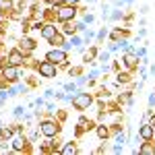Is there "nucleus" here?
Masks as SVG:
<instances>
[{"label": "nucleus", "instance_id": "obj_1", "mask_svg": "<svg viewBox=\"0 0 155 155\" xmlns=\"http://www.w3.org/2000/svg\"><path fill=\"white\" fill-rule=\"evenodd\" d=\"M71 104H72V107H74V110L83 112V110H89V107H91L93 97H91V93H87V91H77V93L72 95Z\"/></svg>", "mask_w": 155, "mask_h": 155}, {"label": "nucleus", "instance_id": "obj_2", "mask_svg": "<svg viewBox=\"0 0 155 155\" xmlns=\"http://www.w3.org/2000/svg\"><path fill=\"white\" fill-rule=\"evenodd\" d=\"M46 60L54 62V64H58V66H68V56H66V50H64V48H58V46H54L52 50H48V52H46Z\"/></svg>", "mask_w": 155, "mask_h": 155}, {"label": "nucleus", "instance_id": "obj_3", "mask_svg": "<svg viewBox=\"0 0 155 155\" xmlns=\"http://www.w3.org/2000/svg\"><path fill=\"white\" fill-rule=\"evenodd\" d=\"M37 74L44 79H56L58 77V64H54L50 60H41V62H37Z\"/></svg>", "mask_w": 155, "mask_h": 155}, {"label": "nucleus", "instance_id": "obj_4", "mask_svg": "<svg viewBox=\"0 0 155 155\" xmlns=\"http://www.w3.org/2000/svg\"><path fill=\"white\" fill-rule=\"evenodd\" d=\"M54 6H56V4H54ZM77 12H79L77 6H72V4H62V6H56V19H58L60 23L72 21V19L77 17Z\"/></svg>", "mask_w": 155, "mask_h": 155}, {"label": "nucleus", "instance_id": "obj_5", "mask_svg": "<svg viewBox=\"0 0 155 155\" xmlns=\"http://www.w3.org/2000/svg\"><path fill=\"white\" fill-rule=\"evenodd\" d=\"M39 132H41L46 139H54L60 132V124L54 122V120H44V122L39 124Z\"/></svg>", "mask_w": 155, "mask_h": 155}, {"label": "nucleus", "instance_id": "obj_6", "mask_svg": "<svg viewBox=\"0 0 155 155\" xmlns=\"http://www.w3.org/2000/svg\"><path fill=\"white\" fill-rule=\"evenodd\" d=\"M2 77H4L8 83H17V81H19V77H21V72H19V66L6 64V66L2 68Z\"/></svg>", "mask_w": 155, "mask_h": 155}, {"label": "nucleus", "instance_id": "obj_7", "mask_svg": "<svg viewBox=\"0 0 155 155\" xmlns=\"http://www.w3.org/2000/svg\"><path fill=\"white\" fill-rule=\"evenodd\" d=\"M25 58H27V56H25L19 48H12L11 52H8V64H12V66H23Z\"/></svg>", "mask_w": 155, "mask_h": 155}, {"label": "nucleus", "instance_id": "obj_8", "mask_svg": "<svg viewBox=\"0 0 155 155\" xmlns=\"http://www.w3.org/2000/svg\"><path fill=\"white\" fill-rule=\"evenodd\" d=\"M153 134H155V128L149 122H145V124L139 126V137H141L143 141H153Z\"/></svg>", "mask_w": 155, "mask_h": 155}, {"label": "nucleus", "instance_id": "obj_9", "mask_svg": "<svg viewBox=\"0 0 155 155\" xmlns=\"http://www.w3.org/2000/svg\"><path fill=\"white\" fill-rule=\"evenodd\" d=\"M39 33H41L44 39H48V41H50L52 37L58 33V29H56V25H54V23H44V27H41V31H39Z\"/></svg>", "mask_w": 155, "mask_h": 155}, {"label": "nucleus", "instance_id": "obj_10", "mask_svg": "<svg viewBox=\"0 0 155 155\" xmlns=\"http://www.w3.org/2000/svg\"><path fill=\"white\" fill-rule=\"evenodd\" d=\"M124 64L128 66V68H134L137 64H139V56L134 54V50H126V54H124Z\"/></svg>", "mask_w": 155, "mask_h": 155}, {"label": "nucleus", "instance_id": "obj_11", "mask_svg": "<svg viewBox=\"0 0 155 155\" xmlns=\"http://www.w3.org/2000/svg\"><path fill=\"white\" fill-rule=\"evenodd\" d=\"M25 145H27V137H23V134H17V137H12V151H15V153L23 151Z\"/></svg>", "mask_w": 155, "mask_h": 155}, {"label": "nucleus", "instance_id": "obj_12", "mask_svg": "<svg viewBox=\"0 0 155 155\" xmlns=\"http://www.w3.org/2000/svg\"><path fill=\"white\" fill-rule=\"evenodd\" d=\"M35 46H37V44L33 41V39H29V37H23V39H21V46H19V50H21L25 56H27L29 52H33V50H35Z\"/></svg>", "mask_w": 155, "mask_h": 155}, {"label": "nucleus", "instance_id": "obj_13", "mask_svg": "<svg viewBox=\"0 0 155 155\" xmlns=\"http://www.w3.org/2000/svg\"><path fill=\"white\" fill-rule=\"evenodd\" d=\"M139 153L143 155H153L155 153V143H151V141H145V143L139 145Z\"/></svg>", "mask_w": 155, "mask_h": 155}, {"label": "nucleus", "instance_id": "obj_14", "mask_svg": "<svg viewBox=\"0 0 155 155\" xmlns=\"http://www.w3.org/2000/svg\"><path fill=\"white\" fill-rule=\"evenodd\" d=\"M64 35H74V31H77V25H72L71 21H64L62 23V29H60Z\"/></svg>", "mask_w": 155, "mask_h": 155}, {"label": "nucleus", "instance_id": "obj_15", "mask_svg": "<svg viewBox=\"0 0 155 155\" xmlns=\"http://www.w3.org/2000/svg\"><path fill=\"white\" fill-rule=\"evenodd\" d=\"M12 134H15V130H12V128H6V126H0V143H4V141H8V139H12Z\"/></svg>", "mask_w": 155, "mask_h": 155}, {"label": "nucleus", "instance_id": "obj_16", "mask_svg": "<svg viewBox=\"0 0 155 155\" xmlns=\"http://www.w3.org/2000/svg\"><path fill=\"white\" fill-rule=\"evenodd\" d=\"M50 44H52V46H58V48H62V46L66 44V41H64V33H62V31H58L56 35L50 39Z\"/></svg>", "mask_w": 155, "mask_h": 155}, {"label": "nucleus", "instance_id": "obj_17", "mask_svg": "<svg viewBox=\"0 0 155 155\" xmlns=\"http://www.w3.org/2000/svg\"><path fill=\"white\" fill-rule=\"evenodd\" d=\"M77 151H79V149H77L74 143H64L62 149H60V153H64V155H72V153H77Z\"/></svg>", "mask_w": 155, "mask_h": 155}, {"label": "nucleus", "instance_id": "obj_18", "mask_svg": "<svg viewBox=\"0 0 155 155\" xmlns=\"http://www.w3.org/2000/svg\"><path fill=\"white\" fill-rule=\"evenodd\" d=\"M95 132H97V137H99V139H101V141H104V139H107V137H110V128H107L106 124H99V126H97V128H95Z\"/></svg>", "mask_w": 155, "mask_h": 155}, {"label": "nucleus", "instance_id": "obj_19", "mask_svg": "<svg viewBox=\"0 0 155 155\" xmlns=\"http://www.w3.org/2000/svg\"><path fill=\"white\" fill-rule=\"evenodd\" d=\"M122 17H124V12L118 11V6H116V8H112V12H110V19H112V21H120Z\"/></svg>", "mask_w": 155, "mask_h": 155}, {"label": "nucleus", "instance_id": "obj_20", "mask_svg": "<svg viewBox=\"0 0 155 155\" xmlns=\"http://www.w3.org/2000/svg\"><path fill=\"white\" fill-rule=\"evenodd\" d=\"M64 91H72V93H77V91H79V85H77V83H66V85H64Z\"/></svg>", "mask_w": 155, "mask_h": 155}, {"label": "nucleus", "instance_id": "obj_21", "mask_svg": "<svg viewBox=\"0 0 155 155\" xmlns=\"http://www.w3.org/2000/svg\"><path fill=\"white\" fill-rule=\"evenodd\" d=\"M130 81V74L128 72H120L118 74V83H128Z\"/></svg>", "mask_w": 155, "mask_h": 155}, {"label": "nucleus", "instance_id": "obj_22", "mask_svg": "<svg viewBox=\"0 0 155 155\" xmlns=\"http://www.w3.org/2000/svg\"><path fill=\"white\" fill-rule=\"evenodd\" d=\"M83 21L87 25H91V23H95V17H93L91 12H85V15H83Z\"/></svg>", "mask_w": 155, "mask_h": 155}, {"label": "nucleus", "instance_id": "obj_23", "mask_svg": "<svg viewBox=\"0 0 155 155\" xmlns=\"http://www.w3.org/2000/svg\"><path fill=\"white\" fill-rule=\"evenodd\" d=\"M77 31H81V33H85V31H87V23H85V21H77Z\"/></svg>", "mask_w": 155, "mask_h": 155}, {"label": "nucleus", "instance_id": "obj_24", "mask_svg": "<svg viewBox=\"0 0 155 155\" xmlns=\"http://www.w3.org/2000/svg\"><path fill=\"white\" fill-rule=\"evenodd\" d=\"M68 44H71V46H77V48H79V46L83 44V39H81V37H79V35H72V39H71V41H68Z\"/></svg>", "mask_w": 155, "mask_h": 155}, {"label": "nucleus", "instance_id": "obj_25", "mask_svg": "<svg viewBox=\"0 0 155 155\" xmlns=\"http://www.w3.org/2000/svg\"><path fill=\"white\" fill-rule=\"evenodd\" d=\"M12 114H15L17 118H21V116H25V107H23V106H17V107H15V112H12Z\"/></svg>", "mask_w": 155, "mask_h": 155}, {"label": "nucleus", "instance_id": "obj_26", "mask_svg": "<svg viewBox=\"0 0 155 155\" xmlns=\"http://www.w3.org/2000/svg\"><path fill=\"white\" fill-rule=\"evenodd\" d=\"M99 60H101V62H107V60H110V50H107V52H101V54H99Z\"/></svg>", "mask_w": 155, "mask_h": 155}, {"label": "nucleus", "instance_id": "obj_27", "mask_svg": "<svg viewBox=\"0 0 155 155\" xmlns=\"http://www.w3.org/2000/svg\"><path fill=\"white\" fill-rule=\"evenodd\" d=\"M134 54H137L139 58H145V54H147V50H145V48H139V50H134Z\"/></svg>", "mask_w": 155, "mask_h": 155}, {"label": "nucleus", "instance_id": "obj_28", "mask_svg": "<svg viewBox=\"0 0 155 155\" xmlns=\"http://www.w3.org/2000/svg\"><path fill=\"white\" fill-rule=\"evenodd\" d=\"M106 35H107V27H104V29H101V31L97 33V39L101 41V39H104V37H106Z\"/></svg>", "mask_w": 155, "mask_h": 155}, {"label": "nucleus", "instance_id": "obj_29", "mask_svg": "<svg viewBox=\"0 0 155 155\" xmlns=\"http://www.w3.org/2000/svg\"><path fill=\"white\" fill-rule=\"evenodd\" d=\"M116 143L124 145V143H126V137H124V134H118V137H116Z\"/></svg>", "mask_w": 155, "mask_h": 155}, {"label": "nucleus", "instance_id": "obj_30", "mask_svg": "<svg viewBox=\"0 0 155 155\" xmlns=\"http://www.w3.org/2000/svg\"><path fill=\"white\" fill-rule=\"evenodd\" d=\"M122 147H124V145L116 143V145H114V149H112V151H114V153H122Z\"/></svg>", "mask_w": 155, "mask_h": 155}, {"label": "nucleus", "instance_id": "obj_31", "mask_svg": "<svg viewBox=\"0 0 155 155\" xmlns=\"http://www.w3.org/2000/svg\"><path fill=\"white\" fill-rule=\"evenodd\" d=\"M87 79H89V77H79V79H77V85H79V87L85 85V83H87Z\"/></svg>", "mask_w": 155, "mask_h": 155}, {"label": "nucleus", "instance_id": "obj_32", "mask_svg": "<svg viewBox=\"0 0 155 155\" xmlns=\"http://www.w3.org/2000/svg\"><path fill=\"white\" fill-rule=\"evenodd\" d=\"M155 106V93H151L149 95V107H153Z\"/></svg>", "mask_w": 155, "mask_h": 155}, {"label": "nucleus", "instance_id": "obj_33", "mask_svg": "<svg viewBox=\"0 0 155 155\" xmlns=\"http://www.w3.org/2000/svg\"><path fill=\"white\" fill-rule=\"evenodd\" d=\"M139 12H141V15H147V12H149V6H147V4L141 6V11H139Z\"/></svg>", "mask_w": 155, "mask_h": 155}, {"label": "nucleus", "instance_id": "obj_34", "mask_svg": "<svg viewBox=\"0 0 155 155\" xmlns=\"http://www.w3.org/2000/svg\"><path fill=\"white\" fill-rule=\"evenodd\" d=\"M44 2H46V4H52V6H54V4H58L60 0H44Z\"/></svg>", "mask_w": 155, "mask_h": 155}, {"label": "nucleus", "instance_id": "obj_35", "mask_svg": "<svg viewBox=\"0 0 155 155\" xmlns=\"http://www.w3.org/2000/svg\"><path fill=\"white\" fill-rule=\"evenodd\" d=\"M149 124H151V126H153V128H155V114H153V116H151V120H149Z\"/></svg>", "mask_w": 155, "mask_h": 155}, {"label": "nucleus", "instance_id": "obj_36", "mask_svg": "<svg viewBox=\"0 0 155 155\" xmlns=\"http://www.w3.org/2000/svg\"><path fill=\"white\" fill-rule=\"evenodd\" d=\"M124 4H132V0H124Z\"/></svg>", "mask_w": 155, "mask_h": 155}, {"label": "nucleus", "instance_id": "obj_37", "mask_svg": "<svg viewBox=\"0 0 155 155\" xmlns=\"http://www.w3.org/2000/svg\"><path fill=\"white\" fill-rule=\"evenodd\" d=\"M89 2H97V0H89Z\"/></svg>", "mask_w": 155, "mask_h": 155}, {"label": "nucleus", "instance_id": "obj_38", "mask_svg": "<svg viewBox=\"0 0 155 155\" xmlns=\"http://www.w3.org/2000/svg\"><path fill=\"white\" fill-rule=\"evenodd\" d=\"M0 124H2V122H0Z\"/></svg>", "mask_w": 155, "mask_h": 155}, {"label": "nucleus", "instance_id": "obj_39", "mask_svg": "<svg viewBox=\"0 0 155 155\" xmlns=\"http://www.w3.org/2000/svg\"><path fill=\"white\" fill-rule=\"evenodd\" d=\"M153 137H155V134H153Z\"/></svg>", "mask_w": 155, "mask_h": 155}]
</instances>
